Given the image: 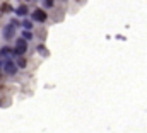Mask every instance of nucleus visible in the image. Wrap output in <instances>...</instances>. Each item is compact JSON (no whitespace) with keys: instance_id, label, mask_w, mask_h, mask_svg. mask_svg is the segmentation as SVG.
<instances>
[{"instance_id":"2","label":"nucleus","mask_w":147,"mask_h":133,"mask_svg":"<svg viewBox=\"0 0 147 133\" xmlns=\"http://www.w3.org/2000/svg\"><path fill=\"white\" fill-rule=\"evenodd\" d=\"M14 34H15V24H14V22L5 24L3 29H2V36H3V39H5V41H10V39L14 38Z\"/></svg>"},{"instance_id":"11","label":"nucleus","mask_w":147,"mask_h":133,"mask_svg":"<svg viewBox=\"0 0 147 133\" xmlns=\"http://www.w3.org/2000/svg\"><path fill=\"white\" fill-rule=\"evenodd\" d=\"M0 10H2V12H12V7H10L9 3H2V5H0Z\"/></svg>"},{"instance_id":"10","label":"nucleus","mask_w":147,"mask_h":133,"mask_svg":"<svg viewBox=\"0 0 147 133\" xmlns=\"http://www.w3.org/2000/svg\"><path fill=\"white\" fill-rule=\"evenodd\" d=\"M41 2H43V7H46V9H51L55 5V0H41Z\"/></svg>"},{"instance_id":"5","label":"nucleus","mask_w":147,"mask_h":133,"mask_svg":"<svg viewBox=\"0 0 147 133\" xmlns=\"http://www.w3.org/2000/svg\"><path fill=\"white\" fill-rule=\"evenodd\" d=\"M27 12H29V10H27V7H26V5H21V7H17V9H15V14H17L19 17H24Z\"/></svg>"},{"instance_id":"1","label":"nucleus","mask_w":147,"mask_h":133,"mask_svg":"<svg viewBox=\"0 0 147 133\" xmlns=\"http://www.w3.org/2000/svg\"><path fill=\"white\" fill-rule=\"evenodd\" d=\"M2 68H3V72H5V75H15V72H17V62H14L10 56L9 58H5L3 60V65H2Z\"/></svg>"},{"instance_id":"7","label":"nucleus","mask_w":147,"mask_h":133,"mask_svg":"<svg viewBox=\"0 0 147 133\" xmlns=\"http://www.w3.org/2000/svg\"><path fill=\"white\" fill-rule=\"evenodd\" d=\"M21 34H22V38H24V39H27V41H29V39H33V31H31V29H24Z\"/></svg>"},{"instance_id":"3","label":"nucleus","mask_w":147,"mask_h":133,"mask_svg":"<svg viewBox=\"0 0 147 133\" xmlns=\"http://www.w3.org/2000/svg\"><path fill=\"white\" fill-rule=\"evenodd\" d=\"M27 51V39H24V38H19L17 41H15V48H14V53L17 55V56H22L24 53Z\"/></svg>"},{"instance_id":"4","label":"nucleus","mask_w":147,"mask_h":133,"mask_svg":"<svg viewBox=\"0 0 147 133\" xmlns=\"http://www.w3.org/2000/svg\"><path fill=\"white\" fill-rule=\"evenodd\" d=\"M31 19L34 22H46L48 21V15H46V12L43 9H34L33 14H31Z\"/></svg>"},{"instance_id":"6","label":"nucleus","mask_w":147,"mask_h":133,"mask_svg":"<svg viewBox=\"0 0 147 133\" xmlns=\"http://www.w3.org/2000/svg\"><path fill=\"white\" fill-rule=\"evenodd\" d=\"M12 55V50L9 48V46H3L2 50H0V56H5V58H9Z\"/></svg>"},{"instance_id":"8","label":"nucleus","mask_w":147,"mask_h":133,"mask_svg":"<svg viewBox=\"0 0 147 133\" xmlns=\"http://www.w3.org/2000/svg\"><path fill=\"white\" fill-rule=\"evenodd\" d=\"M22 27H24V29H31V31H33V21L24 19V21H22Z\"/></svg>"},{"instance_id":"13","label":"nucleus","mask_w":147,"mask_h":133,"mask_svg":"<svg viewBox=\"0 0 147 133\" xmlns=\"http://www.w3.org/2000/svg\"><path fill=\"white\" fill-rule=\"evenodd\" d=\"M0 63H2V62H0ZM2 65H3V63H2Z\"/></svg>"},{"instance_id":"9","label":"nucleus","mask_w":147,"mask_h":133,"mask_svg":"<svg viewBox=\"0 0 147 133\" xmlns=\"http://www.w3.org/2000/svg\"><path fill=\"white\" fill-rule=\"evenodd\" d=\"M26 65H27V62H26L22 56H19V60H17V67H19V68H26Z\"/></svg>"},{"instance_id":"12","label":"nucleus","mask_w":147,"mask_h":133,"mask_svg":"<svg viewBox=\"0 0 147 133\" xmlns=\"http://www.w3.org/2000/svg\"><path fill=\"white\" fill-rule=\"evenodd\" d=\"M38 53H41V55H46V50H45V46H43V44H39V46H38Z\"/></svg>"}]
</instances>
